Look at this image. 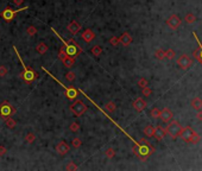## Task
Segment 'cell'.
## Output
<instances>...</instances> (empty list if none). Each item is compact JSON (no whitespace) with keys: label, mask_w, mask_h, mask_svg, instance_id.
<instances>
[{"label":"cell","mask_w":202,"mask_h":171,"mask_svg":"<svg viewBox=\"0 0 202 171\" xmlns=\"http://www.w3.org/2000/svg\"><path fill=\"white\" fill-rule=\"evenodd\" d=\"M132 150H133V153L140 161H146L147 158L155 152V147L150 144V142H147L145 139H140L139 143L136 142Z\"/></svg>","instance_id":"1"},{"label":"cell","mask_w":202,"mask_h":171,"mask_svg":"<svg viewBox=\"0 0 202 171\" xmlns=\"http://www.w3.org/2000/svg\"><path fill=\"white\" fill-rule=\"evenodd\" d=\"M69 130L72 131V132H77L79 130H80V124L79 122H76V121H74L70 124V126H69Z\"/></svg>","instance_id":"35"},{"label":"cell","mask_w":202,"mask_h":171,"mask_svg":"<svg viewBox=\"0 0 202 171\" xmlns=\"http://www.w3.org/2000/svg\"><path fill=\"white\" fill-rule=\"evenodd\" d=\"M13 49H14L16 54H17V56H18L19 61H20V63H21L23 68H24L23 72L20 74V79H21V80H23L24 82H25V83H32V82H33L37 79V72H35L33 69H30L29 67H26V65H25L24 61L21 60V57H20V55H19L18 50H17V48H16V46H13Z\"/></svg>","instance_id":"2"},{"label":"cell","mask_w":202,"mask_h":171,"mask_svg":"<svg viewBox=\"0 0 202 171\" xmlns=\"http://www.w3.org/2000/svg\"><path fill=\"white\" fill-rule=\"evenodd\" d=\"M26 32H28L29 36H35L37 33V27L35 26H29L28 30H26Z\"/></svg>","instance_id":"41"},{"label":"cell","mask_w":202,"mask_h":171,"mask_svg":"<svg viewBox=\"0 0 202 171\" xmlns=\"http://www.w3.org/2000/svg\"><path fill=\"white\" fill-rule=\"evenodd\" d=\"M155 57H156L157 60H159V61L165 60V51L163 49H157L156 51H155Z\"/></svg>","instance_id":"25"},{"label":"cell","mask_w":202,"mask_h":171,"mask_svg":"<svg viewBox=\"0 0 202 171\" xmlns=\"http://www.w3.org/2000/svg\"><path fill=\"white\" fill-rule=\"evenodd\" d=\"M28 9H29V6H24V7L18 9V10H12L11 7H6V9L1 12V17H2V19H4L6 23H10V21H12V20L14 19V16H16L17 13L21 12V11H25V10H28Z\"/></svg>","instance_id":"6"},{"label":"cell","mask_w":202,"mask_h":171,"mask_svg":"<svg viewBox=\"0 0 202 171\" xmlns=\"http://www.w3.org/2000/svg\"><path fill=\"white\" fill-rule=\"evenodd\" d=\"M147 84H149V81H147L145 77H142V79L138 81V86H139L140 88H144V87H146Z\"/></svg>","instance_id":"40"},{"label":"cell","mask_w":202,"mask_h":171,"mask_svg":"<svg viewBox=\"0 0 202 171\" xmlns=\"http://www.w3.org/2000/svg\"><path fill=\"white\" fill-rule=\"evenodd\" d=\"M119 42L124 45V46H127V45H130L132 43V36L130 35L129 32H124V33L119 37Z\"/></svg>","instance_id":"17"},{"label":"cell","mask_w":202,"mask_h":171,"mask_svg":"<svg viewBox=\"0 0 202 171\" xmlns=\"http://www.w3.org/2000/svg\"><path fill=\"white\" fill-rule=\"evenodd\" d=\"M81 24L80 23H77L76 20H73L72 23H69V25H68V30H69V32L72 33V35H77L79 33V31L81 30Z\"/></svg>","instance_id":"16"},{"label":"cell","mask_w":202,"mask_h":171,"mask_svg":"<svg viewBox=\"0 0 202 171\" xmlns=\"http://www.w3.org/2000/svg\"><path fill=\"white\" fill-rule=\"evenodd\" d=\"M201 142V135L200 134H197L196 132L193 134V137H192V139H190V143L192 144H199Z\"/></svg>","instance_id":"33"},{"label":"cell","mask_w":202,"mask_h":171,"mask_svg":"<svg viewBox=\"0 0 202 171\" xmlns=\"http://www.w3.org/2000/svg\"><path fill=\"white\" fill-rule=\"evenodd\" d=\"M159 118L162 119V121L164 122H169L173 120L174 118V113L171 109H169L168 107H164L163 109H161V114H159Z\"/></svg>","instance_id":"11"},{"label":"cell","mask_w":202,"mask_h":171,"mask_svg":"<svg viewBox=\"0 0 202 171\" xmlns=\"http://www.w3.org/2000/svg\"><path fill=\"white\" fill-rule=\"evenodd\" d=\"M35 140H36V134L33 132H29L28 134H26V137H25V142L28 144H32Z\"/></svg>","instance_id":"27"},{"label":"cell","mask_w":202,"mask_h":171,"mask_svg":"<svg viewBox=\"0 0 202 171\" xmlns=\"http://www.w3.org/2000/svg\"><path fill=\"white\" fill-rule=\"evenodd\" d=\"M9 72V69L6 65H0V77H5Z\"/></svg>","instance_id":"39"},{"label":"cell","mask_w":202,"mask_h":171,"mask_svg":"<svg viewBox=\"0 0 202 171\" xmlns=\"http://www.w3.org/2000/svg\"><path fill=\"white\" fill-rule=\"evenodd\" d=\"M132 106H133V108H134V111L136 112H143L145 108H146L147 103L146 101L144 99H142V98H138V99H136L134 101H133V103H132Z\"/></svg>","instance_id":"12"},{"label":"cell","mask_w":202,"mask_h":171,"mask_svg":"<svg viewBox=\"0 0 202 171\" xmlns=\"http://www.w3.org/2000/svg\"><path fill=\"white\" fill-rule=\"evenodd\" d=\"M194 133H195V131H194L192 127H183L180 137L183 139V142H185V143H190V139H192V137H193Z\"/></svg>","instance_id":"10"},{"label":"cell","mask_w":202,"mask_h":171,"mask_svg":"<svg viewBox=\"0 0 202 171\" xmlns=\"http://www.w3.org/2000/svg\"><path fill=\"white\" fill-rule=\"evenodd\" d=\"M190 106H192L195 111H200L202 108V99L201 98H199V96L193 98L192 101H190Z\"/></svg>","instance_id":"19"},{"label":"cell","mask_w":202,"mask_h":171,"mask_svg":"<svg viewBox=\"0 0 202 171\" xmlns=\"http://www.w3.org/2000/svg\"><path fill=\"white\" fill-rule=\"evenodd\" d=\"M105 156H106L107 158H113V157L115 156V151H114V149H112V147L107 149V150L105 151Z\"/></svg>","instance_id":"37"},{"label":"cell","mask_w":202,"mask_h":171,"mask_svg":"<svg viewBox=\"0 0 202 171\" xmlns=\"http://www.w3.org/2000/svg\"><path fill=\"white\" fill-rule=\"evenodd\" d=\"M52 31H54V33H55L56 36L58 37L60 39H61V42L63 43V45H64V49H65V52L68 54V56H72V57H76L77 55H80L81 52H82V49L81 48H77V46H75V45L70 44V43H68L67 41H65L63 37H61L57 32H56L55 29H51Z\"/></svg>","instance_id":"3"},{"label":"cell","mask_w":202,"mask_h":171,"mask_svg":"<svg viewBox=\"0 0 202 171\" xmlns=\"http://www.w3.org/2000/svg\"><path fill=\"white\" fill-rule=\"evenodd\" d=\"M159 114H161V111H159V108L157 107H153L151 109V112H150V115H151V118H153V119H158Z\"/></svg>","instance_id":"31"},{"label":"cell","mask_w":202,"mask_h":171,"mask_svg":"<svg viewBox=\"0 0 202 171\" xmlns=\"http://www.w3.org/2000/svg\"><path fill=\"white\" fill-rule=\"evenodd\" d=\"M49 50V46L45 44V43H39V44H37V46H36V51L38 52L39 55H44Z\"/></svg>","instance_id":"20"},{"label":"cell","mask_w":202,"mask_h":171,"mask_svg":"<svg viewBox=\"0 0 202 171\" xmlns=\"http://www.w3.org/2000/svg\"><path fill=\"white\" fill-rule=\"evenodd\" d=\"M65 170H68V171L77 170V165H76L74 162H69L68 164H67V166H65Z\"/></svg>","instance_id":"38"},{"label":"cell","mask_w":202,"mask_h":171,"mask_svg":"<svg viewBox=\"0 0 202 171\" xmlns=\"http://www.w3.org/2000/svg\"><path fill=\"white\" fill-rule=\"evenodd\" d=\"M176 54H175V51L173 49H168L165 51V58L166 60H174Z\"/></svg>","instance_id":"34"},{"label":"cell","mask_w":202,"mask_h":171,"mask_svg":"<svg viewBox=\"0 0 202 171\" xmlns=\"http://www.w3.org/2000/svg\"><path fill=\"white\" fill-rule=\"evenodd\" d=\"M70 111L75 114V117H81L87 111V105L81 100H76L70 105Z\"/></svg>","instance_id":"7"},{"label":"cell","mask_w":202,"mask_h":171,"mask_svg":"<svg viewBox=\"0 0 202 171\" xmlns=\"http://www.w3.org/2000/svg\"><path fill=\"white\" fill-rule=\"evenodd\" d=\"M176 62H177V65H178L181 69L187 70V69L192 68V65H193V63H194V60L189 56V55L183 54V55H181V56H178V58L176 60Z\"/></svg>","instance_id":"8"},{"label":"cell","mask_w":202,"mask_h":171,"mask_svg":"<svg viewBox=\"0 0 202 171\" xmlns=\"http://www.w3.org/2000/svg\"><path fill=\"white\" fill-rule=\"evenodd\" d=\"M7 153V149L4 145H0V156H5Z\"/></svg>","instance_id":"44"},{"label":"cell","mask_w":202,"mask_h":171,"mask_svg":"<svg viewBox=\"0 0 202 171\" xmlns=\"http://www.w3.org/2000/svg\"><path fill=\"white\" fill-rule=\"evenodd\" d=\"M62 87H64L62 83H60ZM64 91H65V98L69 100H75L76 98H77V90L75 89V88H73V87H64Z\"/></svg>","instance_id":"14"},{"label":"cell","mask_w":202,"mask_h":171,"mask_svg":"<svg viewBox=\"0 0 202 171\" xmlns=\"http://www.w3.org/2000/svg\"><path fill=\"white\" fill-rule=\"evenodd\" d=\"M68 57V54L65 52V49L64 46H62V48H60V51H58V58L61 60V61H64L65 58Z\"/></svg>","instance_id":"30"},{"label":"cell","mask_w":202,"mask_h":171,"mask_svg":"<svg viewBox=\"0 0 202 171\" xmlns=\"http://www.w3.org/2000/svg\"><path fill=\"white\" fill-rule=\"evenodd\" d=\"M166 135V132L162 128L161 126H156L155 127V134L153 137L156 138L158 142H161V140H163L164 139V137Z\"/></svg>","instance_id":"18"},{"label":"cell","mask_w":202,"mask_h":171,"mask_svg":"<svg viewBox=\"0 0 202 171\" xmlns=\"http://www.w3.org/2000/svg\"><path fill=\"white\" fill-rule=\"evenodd\" d=\"M69 150H70V146L67 144L65 142H60L58 144L56 145V152L58 154H61V156L67 154L69 152Z\"/></svg>","instance_id":"13"},{"label":"cell","mask_w":202,"mask_h":171,"mask_svg":"<svg viewBox=\"0 0 202 171\" xmlns=\"http://www.w3.org/2000/svg\"><path fill=\"white\" fill-rule=\"evenodd\" d=\"M16 112H17V109L13 107L9 101H4L0 103V118L1 119L5 120L6 118L12 117L13 114H16Z\"/></svg>","instance_id":"5"},{"label":"cell","mask_w":202,"mask_h":171,"mask_svg":"<svg viewBox=\"0 0 202 171\" xmlns=\"http://www.w3.org/2000/svg\"><path fill=\"white\" fill-rule=\"evenodd\" d=\"M182 125L178 122V121H176V120H171V121H169V125L166 127V134H169L173 139H176V138H178L180 134H181V132H182Z\"/></svg>","instance_id":"4"},{"label":"cell","mask_w":202,"mask_h":171,"mask_svg":"<svg viewBox=\"0 0 202 171\" xmlns=\"http://www.w3.org/2000/svg\"><path fill=\"white\" fill-rule=\"evenodd\" d=\"M72 144H73V146L75 147V149H79V147H80V146L82 145V142H81V140H80L79 138H74V139H73V143H72Z\"/></svg>","instance_id":"43"},{"label":"cell","mask_w":202,"mask_h":171,"mask_svg":"<svg viewBox=\"0 0 202 171\" xmlns=\"http://www.w3.org/2000/svg\"><path fill=\"white\" fill-rule=\"evenodd\" d=\"M110 43L113 45V46H117V45L120 43V42H119V37H115V36L111 37V38H110Z\"/></svg>","instance_id":"42"},{"label":"cell","mask_w":202,"mask_h":171,"mask_svg":"<svg viewBox=\"0 0 202 171\" xmlns=\"http://www.w3.org/2000/svg\"><path fill=\"white\" fill-rule=\"evenodd\" d=\"M81 38H82L86 43H91L93 39L95 38V33L93 32L92 29H87V30H84V31L82 32Z\"/></svg>","instance_id":"15"},{"label":"cell","mask_w":202,"mask_h":171,"mask_svg":"<svg viewBox=\"0 0 202 171\" xmlns=\"http://www.w3.org/2000/svg\"><path fill=\"white\" fill-rule=\"evenodd\" d=\"M144 134L146 135L147 138H152L153 134H155V126L152 125H147L144 128Z\"/></svg>","instance_id":"22"},{"label":"cell","mask_w":202,"mask_h":171,"mask_svg":"<svg viewBox=\"0 0 202 171\" xmlns=\"http://www.w3.org/2000/svg\"><path fill=\"white\" fill-rule=\"evenodd\" d=\"M75 79H76V74L74 72H69L65 74V80L69 82H74L75 81Z\"/></svg>","instance_id":"32"},{"label":"cell","mask_w":202,"mask_h":171,"mask_svg":"<svg viewBox=\"0 0 202 171\" xmlns=\"http://www.w3.org/2000/svg\"><path fill=\"white\" fill-rule=\"evenodd\" d=\"M142 94L144 95V96H150L151 94H152V89L146 86V87H144V88H142Z\"/></svg>","instance_id":"36"},{"label":"cell","mask_w":202,"mask_h":171,"mask_svg":"<svg viewBox=\"0 0 202 171\" xmlns=\"http://www.w3.org/2000/svg\"><path fill=\"white\" fill-rule=\"evenodd\" d=\"M63 64H64L67 68H72L74 64H75V57H72V56H68L64 61H62Z\"/></svg>","instance_id":"24"},{"label":"cell","mask_w":202,"mask_h":171,"mask_svg":"<svg viewBox=\"0 0 202 171\" xmlns=\"http://www.w3.org/2000/svg\"><path fill=\"white\" fill-rule=\"evenodd\" d=\"M105 108L111 112V113H113L115 109H117V105H115V102H113V101H110V102H107L106 105H105Z\"/></svg>","instance_id":"28"},{"label":"cell","mask_w":202,"mask_h":171,"mask_svg":"<svg viewBox=\"0 0 202 171\" xmlns=\"http://www.w3.org/2000/svg\"><path fill=\"white\" fill-rule=\"evenodd\" d=\"M196 20H197V19H196V16H195L194 13H192V12L187 13L185 17H184V21H185L187 24H194Z\"/></svg>","instance_id":"23"},{"label":"cell","mask_w":202,"mask_h":171,"mask_svg":"<svg viewBox=\"0 0 202 171\" xmlns=\"http://www.w3.org/2000/svg\"><path fill=\"white\" fill-rule=\"evenodd\" d=\"M181 24H182V20H181V18L178 16H176V14H173V16H170L169 18L166 19V25L169 27H171L173 30L178 29V27L181 26Z\"/></svg>","instance_id":"9"},{"label":"cell","mask_w":202,"mask_h":171,"mask_svg":"<svg viewBox=\"0 0 202 171\" xmlns=\"http://www.w3.org/2000/svg\"><path fill=\"white\" fill-rule=\"evenodd\" d=\"M196 119H197L199 121H202V112H201V109H200V111H197V114H196Z\"/></svg>","instance_id":"47"},{"label":"cell","mask_w":202,"mask_h":171,"mask_svg":"<svg viewBox=\"0 0 202 171\" xmlns=\"http://www.w3.org/2000/svg\"><path fill=\"white\" fill-rule=\"evenodd\" d=\"M194 57L200 62V63H202V51H201V48H197V49H195L194 50Z\"/></svg>","instance_id":"29"},{"label":"cell","mask_w":202,"mask_h":171,"mask_svg":"<svg viewBox=\"0 0 202 171\" xmlns=\"http://www.w3.org/2000/svg\"><path fill=\"white\" fill-rule=\"evenodd\" d=\"M92 54L95 56V57H99L101 54H102V48L100 45H94L92 48Z\"/></svg>","instance_id":"26"},{"label":"cell","mask_w":202,"mask_h":171,"mask_svg":"<svg viewBox=\"0 0 202 171\" xmlns=\"http://www.w3.org/2000/svg\"><path fill=\"white\" fill-rule=\"evenodd\" d=\"M5 125H6V127L10 128V130H13L14 127L17 126V121H16L12 117H9L5 119Z\"/></svg>","instance_id":"21"},{"label":"cell","mask_w":202,"mask_h":171,"mask_svg":"<svg viewBox=\"0 0 202 171\" xmlns=\"http://www.w3.org/2000/svg\"><path fill=\"white\" fill-rule=\"evenodd\" d=\"M23 2H24V0H13V4H14L16 6H21Z\"/></svg>","instance_id":"46"},{"label":"cell","mask_w":202,"mask_h":171,"mask_svg":"<svg viewBox=\"0 0 202 171\" xmlns=\"http://www.w3.org/2000/svg\"><path fill=\"white\" fill-rule=\"evenodd\" d=\"M67 42H68V43H70V44L75 45V46H77V48H81L80 45H79V44H77V43H76V42H75V41H74V38H69V39H68Z\"/></svg>","instance_id":"45"}]
</instances>
